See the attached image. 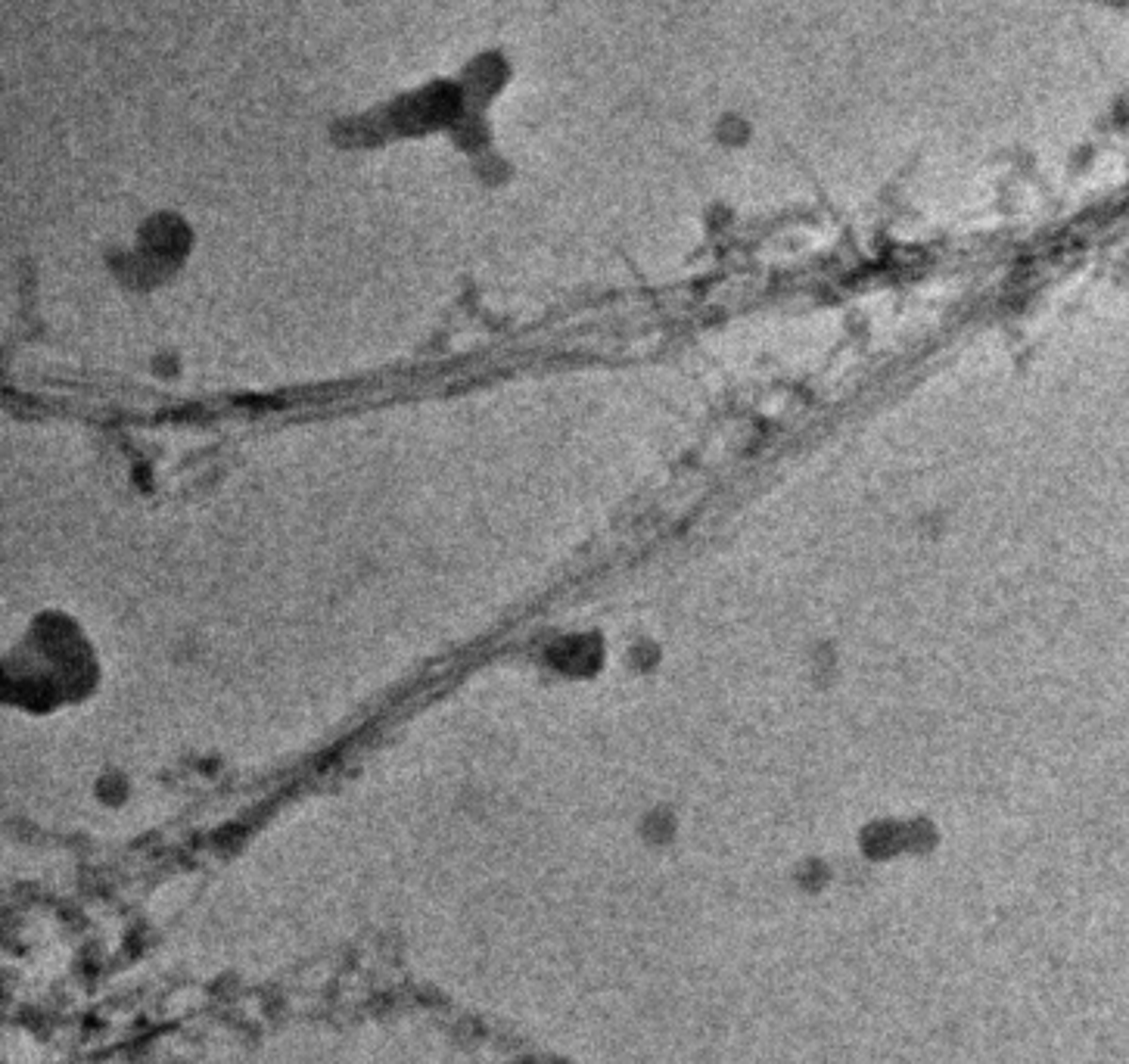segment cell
Listing matches in <instances>:
<instances>
[{"mask_svg":"<svg viewBox=\"0 0 1129 1064\" xmlns=\"http://www.w3.org/2000/svg\"><path fill=\"white\" fill-rule=\"evenodd\" d=\"M750 137H753V121L747 116L725 113V116L716 119V140H719V144L738 150V147H747Z\"/></svg>","mask_w":1129,"mask_h":1064,"instance_id":"1","label":"cell"}]
</instances>
